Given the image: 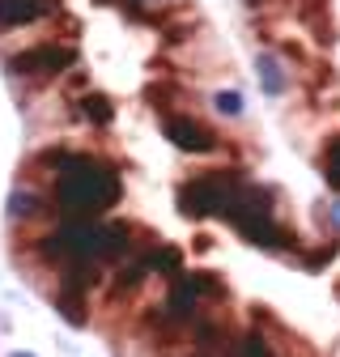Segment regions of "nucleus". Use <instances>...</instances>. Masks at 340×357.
I'll use <instances>...</instances> for the list:
<instances>
[{"instance_id": "1", "label": "nucleus", "mask_w": 340, "mask_h": 357, "mask_svg": "<svg viewBox=\"0 0 340 357\" xmlns=\"http://www.w3.org/2000/svg\"><path fill=\"white\" fill-rule=\"evenodd\" d=\"M52 183H56L52 204L60 208V217H98V213L115 208L123 196V178L94 153H81Z\"/></svg>"}, {"instance_id": "2", "label": "nucleus", "mask_w": 340, "mask_h": 357, "mask_svg": "<svg viewBox=\"0 0 340 357\" xmlns=\"http://www.w3.org/2000/svg\"><path fill=\"white\" fill-rule=\"evenodd\" d=\"M247 183V178L238 170H208V174H187L175 200H179V213L200 221V217H222L226 204L238 196V188Z\"/></svg>"}, {"instance_id": "3", "label": "nucleus", "mask_w": 340, "mask_h": 357, "mask_svg": "<svg viewBox=\"0 0 340 357\" xmlns=\"http://www.w3.org/2000/svg\"><path fill=\"white\" fill-rule=\"evenodd\" d=\"M72 60H77V47H72V43H64V38H42V43H30L26 52H13V56H9V73H13V77H26V81H34V85H42V81L64 77V73L72 68Z\"/></svg>"}, {"instance_id": "4", "label": "nucleus", "mask_w": 340, "mask_h": 357, "mask_svg": "<svg viewBox=\"0 0 340 357\" xmlns=\"http://www.w3.org/2000/svg\"><path fill=\"white\" fill-rule=\"evenodd\" d=\"M162 137L170 145H179L183 153H222L226 149L217 132L208 123H200L196 115H187V111H166L162 115Z\"/></svg>"}, {"instance_id": "5", "label": "nucleus", "mask_w": 340, "mask_h": 357, "mask_svg": "<svg viewBox=\"0 0 340 357\" xmlns=\"http://www.w3.org/2000/svg\"><path fill=\"white\" fill-rule=\"evenodd\" d=\"M47 213H52V204L42 192H34V188H13L9 192V221L13 226H34V221H42Z\"/></svg>"}, {"instance_id": "6", "label": "nucleus", "mask_w": 340, "mask_h": 357, "mask_svg": "<svg viewBox=\"0 0 340 357\" xmlns=\"http://www.w3.org/2000/svg\"><path fill=\"white\" fill-rule=\"evenodd\" d=\"M145 264H149V273L153 277H166V281H175L183 273V251L175 243H149L145 251Z\"/></svg>"}, {"instance_id": "7", "label": "nucleus", "mask_w": 340, "mask_h": 357, "mask_svg": "<svg viewBox=\"0 0 340 357\" xmlns=\"http://www.w3.org/2000/svg\"><path fill=\"white\" fill-rule=\"evenodd\" d=\"M56 315L64 319V324H72V328H85L90 324V294H77V289H56Z\"/></svg>"}, {"instance_id": "8", "label": "nucleus", "mask_w": 340, "mask_h": 357, "mask_svg": "<svg viewBox=\"0 0 340 357\" xmlns=\"http://www.w3.org/2000/svg\"><path fill=\"white\" fill-rule=\"evenodd\" d=\"M255 73H260V89H264L268 98H281L285 89H289V73H285V64H281L277 56H268V52L255 56Z\"/></svg>"}, {"instance_id": "9", "label": "nucleus", "mask_w": 340, "mask_h": 357, "mask_svg": "<svg viewBox=\"0 0 340 357\" xmlns=\"http://www.w3.org/2000/svg\"><path fill=\"white\" fill-rule=\"evenodd\" d=\"M77 115H81L85 123H94V128H111V123H115V102H111L107 94H85V98L77 102Z\"/></svg>"}, {"instance_id": "10", "label": "nucleus", "mask_w": 340, "mask_h": 357, "mask_svg": "<svg viewBox=\"0 0 340 357\" xmlns=\"http://www.w3.org/2000/svg\"><path fill=\"white\" fill-rule=\"evenodd\" d=\"M212 107H217V115H226V119H242L247 98L238 94V89H217V94H212Z\"/></svg>"}, {"instance_id": "11", "label": "nucleus", "mask_w": 340, "mask_h": 357, "mask_svg": "<svg viewBox=\"0 0 340 357\" xmlns=\"http://www.w3.org/2000/svg\"><path fill=\"white\" fill-rule=\"evenodd\" d=\"M323 174H327V183L340 192V137H332L327 149H323Z\"/></svg>"}, {"instance_id": "12", "label": "nucleus", "mask_w": 340, "mask_h": 357, "mask_svg": "<svg viewBox=\"0 0 340 357\" xmlns=\"http://www.w3.org/2000/svg\"><path fill=\"white\" fill-rule=\"evenodd\" d=\"M327 217H332V226H336V230H340V200H336V204H332V213H327Z\"/></svg>"}, {"instance_id": "13", "label": "nucleus", "mask_w": 340, "mask_h": 357, "mask_svg": "<svg viewBox=\"0 0 340 357\" xmlns=\"http://www.w3.org/2000/svg\"><path fill=\"white\" fill-rule=\"evenodd\" d=\"M5 357H34V353H26V349H13V353H5Z\"/></svg>"}]
</instances>
